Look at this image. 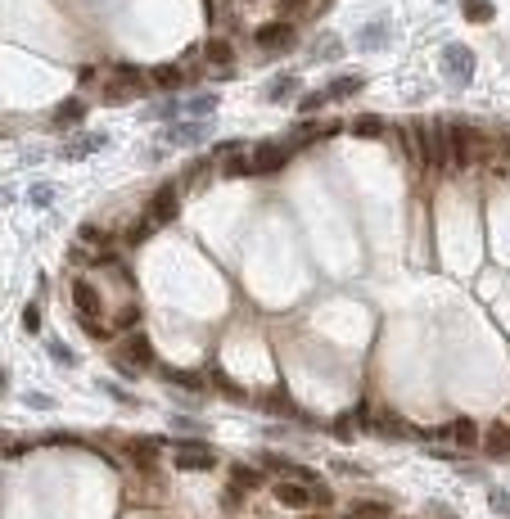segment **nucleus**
Instances as JSON below:
<instances>
[{"instance_id":"1","label":"nucleus","mask_w":510,"mask_h":519,"mask_svg":"<svg viewBox=\"0 0 510 519\" xmlns=\"http://www.w3.org/2000/svg\"><path fill=\"white\" fill-rule=\"evenodd\" d=\"M177 213H181V190L177 186H158L149 195V208H145V217L153 226H167V222H177Z\"/></svg>"},{"instance_id":"2","label":"nucleus","mask_w":510,"mask_h":519,"mask_svg":"<svg viewBox=\"0 0 510 519\" xmlns=\"http://www.w3.org/2000/svg\"><path fill=\"white\" fill-rule=\"evenodd\" d=\"M140 91H145V77H140L136 68H127V63H122L118 77H113V82L104 86V100H109V104H127V100H136Z\"/></svg>"},{"instance_id":"3","label":"nucleus","mask_w":510,"mask_h":519,"mask_svg":"<svg viewBox=\"0 0 510 519\" xmlns=\"http://www.w3.org/2000/svg\"><path fill=\"white\" fill-rule=\"evenodd\" d=\"M442 68H447L451 82H470V77H474V50L460 45V41L442 45Z\"/></svg>"},{"instance_id":"4","label":"nucleus","mask_w":510,"mask_h":519,"mask_svg":"<svg viewBox=\"0 0 510 519\" xmlns=\"http://www.w3.org/2000/svg\"><path fill=\"white\" fill-rule=\"evenodd\" d=\"M172 460H177L181 474H195V469H213V465H217V451L204 447V443H181Z\"/></svg>"},{"instance_id":"5","label":"nucleus","mask_w":510,"mask_h":519,"mask_svg":"<svg viewBox=\"0 0 510 519\" xmlns=\"http://www.w3.org/2000/svg\"><path fill=\"white\" fill-rule=\"evenodd\" d=\"M451 167L456 172L474 167V131H470L465 122H451Z\"/></svg>"},{"instance_id":"6","label":"nucleus","mask_w":510,"mask_h":519,"mask_svg":"<svg viewBox=\"0 0 510 519\" xmlns=\"http://www.w3.org/2000/svg\"><path fill=\"white\" fill-rule=\"evenodd\" d=\"M73 307L82 321H100L104 316V303H100V289L91 280H73Z\"/></svg>"},{"instance_id":"7","label":"nucleus","mask_w":510,"mask_h":519,"mask_svg":"<svg viewBox=\"0 0 510 519\" xmlns=\"http://www.w3.org/2000/svg\"><path fill=\"white\" fill-rule=\"evenodd\" d=\"M253 41L262 45V50H280V45H290L294 41V23L290 18H276V23H262L253 32Z\"/></svg>"},{"instance_id":"8","label":"nucleus","mask_w":510,"mask_h":519,"mask_svg":"<svg viewBox=\"0 0 510 519\" xmlns=\"http://www.w3.org/2000/svg\"><path fill=\"white\" fill-rule=\"evenodd\" d=\"M271 492H276V502H280L285 511H307V506H312V488L298 483V479H285V483H276Z\"/></svg>"},{"instance_id":"9","label":"nucleus","mask_w":510,"mask_h":519,"mask_svg":"<svg viewBox=\"0 0 510 519\" xmlns=\"http://www.w3.org/2000/svg\"><path fill=\"white\" fill-rule=\"evenodd\" d=\"M285 158H290V149H280V145H257L253 158H248V167H253V172H280Z\"/></svg>"},{"instance_id":"10","label":"nucleus","mask_w":510,"mask_h":519,"mask_svg":"<svg viewBox=\"0 0 510 519\" xmlns=\"http://www.w3.org/2000/svg\"><path fill=\"white\" fill-rule=\"evenodd\" d=\"M479 447H483L488 456H497V460H502V456H510V425H506V420H497V425L488 429L483 438H479Z\"/></svg>"},{"instance_id":"11","label":"nucleus","mask_w":510,"mask_h":519,"mask_svg":"<svg viewBox=\"0 0 510 519\" xmlns=\"http://www.w3.org/2000/svg\"><path fill=\"white\" fill-rule=\"evenodd\" d=\"M122 357H131L140 370L153 366V343H149V334H145V330H131V334H127V352H122Z\"/></svg>"},{"instance_id":"12","label":"nucleus","mask_w":510,"mask_h":519,"mask_svg":"<svg viewBox=\"0 0 510 519\" xmlns=\"http://www.w3.org/2000/svg\"><path fill=\"white\" fill-rule=\"evenodd\" d=\"M447 443H451V447H460V451H465V447H474V443H479V425H474L470 416L451 420V425H447Z\"/></svg>"},{"instance_id":"13","label":"nucleus","mask_w":510,"mask_h":519,"mask_svg":"<svg viewBox=\"0 0 510 519\" xmlns=\"http://www.w3.org/2000/svg\"><path fill=\"white\" fill-rule=\"evenodd\" d=\"M208 140V122H181V127H167V145H199Z\"/></svg>"},{"instance_id":"14","label":"nucleus","mask_w":510,"mask_h":519,"mask_svg":"<svg viewBox=\"0 0 510 519\" xmlns=\"http://www.w3.org/2000/svg\"><path fill=\"white\" fill-rule=\"evenodd\" d=\"M370 429H375V434H380V438H389V443H398V438L407 434V420H402L398 411H380Z\"/></svg>"},{"instance_id":"15","label":"nucleus","mask_w":510,"mask_h":519,"mask_svg":"<svg viewBox=\"0 0 510 519\" xmlns=\"http://www.w3.org/2000/svg\"><path fill=\"white\" fill-rule=\"evenodd\" d=\"M204 59L213 63V68H230V63H235V45H230L226 36H213V41L204 45Z\"/></svg>"},{"instance_id":"16","label":"nucleus","mask_w":510,"mask_h":519,"mask_svg":"<svg viewBox=\"0 0 510 519\" xmlns=\"http://www.w3.org/2000/svg\"><path fill=\"white\" fill-rule=\"evenodd\" d=\"M361 86H366V77H361V73H343L339 82L325 86V100H348V95H357V91H361Z\"/></svg>"},{"instance_id":"17","label":"nucleus","mask_w":510,"mask_h":519,"mask_svg":"<svg viewBox=\"0 0 510 519\" xmlns=\"http://www.w3.org/2000/svg\"><path fill=\"white\" fill-rule=\"evenodd\" d=\"M149 82L158 86V91H181V82H186V73H181L177 63H158V68L149 73Z\"/></svg>"},{"instance_id":"18","label":"nucleus","mask_w":510,"mask_h":519,"mask_svg":"<svg viewBox=\"0 0 510 519\" xmlns=\"http://www.w3.org/2000/svg\"><path fill=\"white\" fill-rule=\"evenodd\" d=\"M82 118H86V104L82 100H63L59 109H54V127H82Z\"/></svg>"},{"instance_id":"19","label":"nucleus","mask_w":510,"mask_h":519,"mask_svg":"<svg viewBox=\"0 0 510 519\" xmlns=\"http://www.w3.org/2000/svg\"><path fill=\"white\" fill-rule=\"evenodd\" d=\"M158 438H153V443H145V438H136V443H131V460H136L140 469H153V456H158Z\"/></svg>"},{"instance_id":"20","label":"nucleus","mask_w":510,"mask_h":519,"mask_svg":"<svg viewBox=\"0 0 510 519\" xmlns=\"http://www.w3.org/2000/svg\"><path fill=\"white\" fill-rule=\"evenodd\" d=\"M460 14L470 18V23H493V0H465V5H460Z\"/></svg>"},{"instance_id":"21","label":"nucleus","mask_w":510,"mask_h":519,"mask_svg":"<svg viewBox=\"0 0 510 519\" xmlns=\"http://www.w3.org/2000/svg\"><path fill=\"white\" fill-rule=\"evenodd\" d=\"M230 483L248 492V488H262V474H257L253 465H230Z\"/></svg>"},{"instance_id":"22","label":"nucleus","mask_w":510,"mask_h":519,"mask_svg":"<svg viewBox=\"0 0 510 519\" xmlns=\"http://www.w3.org/2000/svg\"><path fill=\"white\" fill-rule=\"evenodd\" d=\"M244 172H253V167H248V158H244V153H226V163H221V176H244Z\"/></svg>"},{"instance_id":"23","label":"nucleus","mask_w":510,"mask_h":519,"mask_svg":"<svg viewBox=\"0 0 510 519\" xmlns=\"http://www.w3.org/2000/svg\"><path fill=\"white\" fill-rule=\"evenodd\" d=\"M384 36H389V23H370V27H361V45H370V50H380Z\"/></svg>"},{"instance_id":"24","label":"nucleus","mask_w":510,"mask_h":519,"mask_svg":"<svg viewBox=\"0 0 510 519\" xmlns=\"http://www.w3.org/2000/svg\"><path fill=\"white\" fill-rule=\"evenodd\" d=\"M95 145H104V136H86V140H77V145H68L63 149V158H86Z\"/></svg>"},{"instance_id":"25","label":"nucleus","mask_w":510,"mask_h":519,"mask_svg":"<svg viewBox=\"0 0 510 519\" xmlns=\"http://www.w3.org/2000/svg\"><path fill=\"white\" fill-rule=\"evenodd\" d=\"M23 330L27 334H41V303H27L23 307Z\"/></svg>"},{"instance_id":"26","label":"nucleus","mask_w":510,"mask_h":519,"mask_svg":"<svg viewBox=\"0 0 510 519\" xmlns=\"http://www.w3.org/2000/svg\"><path fill=\"white\" fill-rule=\"evenodd\" d=\"M213 109H217V95H195V100H186V113H199V118L213 113Z\"/></svg>"},{"instance_id":"27","label":"nucleus","mask_w":510,"mask_h":519,"mask_svg":"<svg viewBox=\"0 0 510 519\" xmlns=\"http://www.w3.org/2000/svg\"><path fill=\"white\" fill-rule=\"evenodd\" d=\"M352 131H357V136H380L384 122H380V118H370V113H361V118L352 122Z\"/></svg>"},{"instance_id":"28","label":"nucleus","mask_w":510,"mask_h":519,"mask_svg":"<svg viewBox=\"0 0 510 519\" xmlns=\"http://www.w3.org/2000/svg\"><path fill=\"white\" fill-rule=\"evenodd\" d=\"M262 407H267V411H280V416H298V411H294V402H285V393H271V398H267Z\"/></svg>"},{"instance_id":"29","label":"nucleus","mask_w":510,"mask_h":519,"mask_svg":"<svg viewBox=\"0 0 510 519\" xmlns=\"http://www.w3.org/2000/svg\"><path fill=\"white\" fill-rule=\"evenodd\" d=\"M321 104H330V100H325V91H312V95H303V100H298V113H316Z\"/></svg>"},{"instance_id":"30","label":"nucleus","mask_w":510,"mask_h":519,"mask_svg":"<svg viewBox=\"0 0 510 519\" xmlns=\"http://www.w3.org/2000/svg\"><path fill=\"white\" fill-rule=\"evenodd\" d=\"M213 384H217L221 393H230V398H244V389H239V384L230 379V375H221V370H213Z\"/></svg>"},{"instance_id":"31","label":"nucleus","mask_w":510,"mask_h":519,"mask_svg":"<svg viewBox=\"0 0 510 519\" xmlns=\"http://www.w3.org/2000/svg\"><path fill=\"white\" fill-rule=\"evenodd\" d=\"M163 375H167L172 384H186V389H199V384H204V379H199L195 370H163Z\"/></svg>"},{"instance_id":"32","label":"nucleus","mask_w":510,"mask_h":519,"mask_svg":"<svg viewBox=\"0 0 510 519\" xmlns=\"http://www.w3.org/2000/svg\"><path fill=\"white\" fill-rule=\"evenodd\" d=\"M488 502H493L497 515H510V492H506V488H493V492H488Z\"/></svg>"},{"instance_id":"33","label":"nucleus","mask_w":510,"mask_h":519,"mask_svg":"<svg viewBox=\"0 0 510 519\" xmlns=\"http://www.w3.org/2000/svg\"><path fill=\"white\" fill-rule=\"evenodd\" d=\"M104 393H109L113 402H122V407H136V398H131L127 389H113V379H104Z\"/></svg>"},{"instance_id":"34","label":"nucleus","mask_w":510,"mask_h":519,"mask_svg":"<svg viewBox=\"0 0 510 519\" xmlns=\"http://www.w3.org/2000/svg\"><path fill=\"white\" fill-rule=\"evenodd\" d=\"M45 348H50V357L59 361V366H73V352L63 348V343H54V339H50V343H45Z\"/></svg>"},{"instance_id":"35","label":"nucleus","mask_w":510,"mask_h":519,"mask_svg":"<svg viewBox=\"0 0 510 519\" xmlns=\"http://www.w3.org/2000/svg\"><path fill=\"white\" fill-rule=\"evenodd\" d=\"M352 429H357V420H352V416H339V420H334V434H339V438H352Z\"/></svg>"},{"instance_id":"36","label":"nucleus","mask_w":510,"mask_h":519,"mask_svg":"<svg viewBox=\"0 0 510 519\" xmlns=\"http://www.w3.org/2000/svg\"><path fill=\"white\" fill-rule=\"evenodd\" d=\"M294 86H298V82H294V77H285V82H276V86H271V100H285V95H290V91H294Z\"/></svg>"},{"instance_id":"37","label":"nucleus","mask_w":510,"mask_h":519,"mask_svg":"<svg viewBox=\"0 0 510 519\" xmlns=\"http://www.w3.org/2000/svg\"><path fill=\"white\" fill-rule=\"evenodd\" d=\"M343 519H380V515H370V511H366V506H361V502H352V511H348V515H343Z\"/></svg>"},{"instance_id":"38","label":"nucleus","mask_w":510,"mask_h":519,"mask_svg":"<svg viewBox=\"0 0 510 519\" xmlns=\"http://www.w3.org/2000/svg\"><path fill=\"white\" fill-rule=\"evenodd\" d=\"M204 172H208V163H190V167H186V181H199Z\"/></svg>"},{"instance_id":"39","label":"nucleus","mask_w":510,"mask_h":519,"mask_svg":"<svg viewBox=\"0 0 510 519\" xmlns=\"http://www.w3.org/2000/svg\"><path fill=\"white\" fill-rule=\"evenodd\" d=\"M27 407H41L45 411V407H50V398H45V393H27Z\"/></svg>"},{"instance_id":"40","label":"nucleus","mask_w":510,"mask_h":519,"mask_svg":"<svg viewBox=\"0 0 510 519\" xmlns=\"http://www.w3.org/2000/svg\"><path fill=\"white\" fill-rule=\"evenodd\" d=\"M50 199H54V195H50L45 186H36V190H32V204H50Z\"/></svg>"},{"instance_id":"41","label":"nucleus","mask_w":510,"mask_h":519,"mask_svg":"<svg viewBox=\"0 0 510 519\" xmlns=\"http://www.w3.org/2000/svg\"><path fill=\"white\" fill-rule=\"evenodd\" d=\"M434 519H456V515H434Z\"/></svg>"},{"instance_id":"42","label":"nucleus","mask_w":510,"mask_h":519,"mask_svg":"<svg viewBox=\"0 0 510 519\" xmlns=\"http://www.w3.org/2000/svg\"><path fill=\"white\" fill-rule=\"evenodd\" d=\"M0 389H5V370H0Z\"/></svg>"},{"instance_id":"43","label":"nucleus","mask_w":510,"mask_h":519,"mask_svg":"<svg viewBox=\"0 0 510 519\" xmlns=\"http://www.w3.org/2000/svg\"><path fill=\"white\" fill-rule=\"evenodd\" d=\"M325 5H330V0H325Z\"/></svg>"}]
</instances>
